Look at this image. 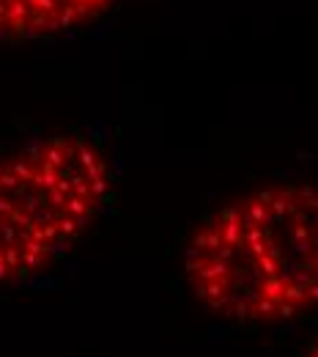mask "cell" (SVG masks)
I'll list each match as a JSON object with an SVG mask.
<instances>
[{"label": "cell", "instance_id": "obj_1", "mask_svg": "<svg viewBox=\"0 0 318 357\" xmlns=\"http://www.w3.org/2000/svg\"><path fill=\"white\" fill-rule=\"evenodd\" d=\"M184 278L228 321L272 324L318 308V184H269L217 209L186 245Z\"/></svg>", "mask_w": 318, "mask_h": 357}, {"label": "cell", "instance_id": "obj_2", "mask_svg": "<svg viewBox=\"0 0 318 357\" xmlns=\"http://www.w3.org/2000/svg\"><path fill=\"white\" fill-rule=\"evenodd\" d=\"M107 157L83 135H49L0 154V286L63 259L110 192Z\"/></svg>", "mask_w": 318, "mask_h": 357}, {"label": "cell", "instance_id": "obj_4", "mask_svg": "<svg viewBox=\"0 0 318 357\" xmlns=\"http://www.w3.org/2000/svg\"><path fill=\"white\" fill-rule=\"evenodd\" d=\"M305 357H318V341L310 347V349H308V355H305Z\"/></svg>", "mask_w": 318, "mask_h": 357}, {"label": "cell", "instance_id": "obj_3", "mask_svg": "<svg viewBox=\"0 0 318 357\" xmlns=\"http://www.w3.org/2000/svg\"><path fill=\"white\" fill-rule=\"evenodd\" d=\"M116 0H0V42L47 39L83 28Z\"/></svg>", "mask_w": 318, "mask_h": 357}]
</instances>
